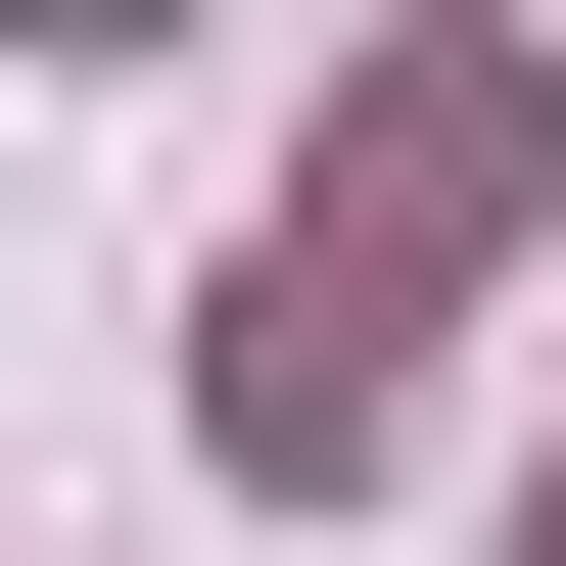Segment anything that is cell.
Listing matches in <instances>:
<instances>
[{
	"label": "cell",
	"mask_w": 566,
	"mask_h": 566,
	"mask_svg": "<svg viewBox=\"0 0 566 566\" xmlns=\"http://www.w3.org/2000/svg\"><path fill=\"white\" fill-rule=\"evenodd\" d=\"M189 424H237V472H378V424H424V283H378V237H283L237 331H189Z\"/></svg>",
	"instance_id": "obj_2"
},
{
	"label": "cell",
	"mask_w": 566,
	"mask_h": 566,
	"mask_svg": "<svg viewBox=\"0 0 566 566\" xmlns=\"http://www.w3.org/2000/svg\"><path fill=\"white\" fill-rule=\"evenodd\" d=\"M520 566H566V520H520Z\"/></svg>",
	"instance_id": "obj_3"
},
{
	"label": "cell",
	"mask_w": 566,
	"mask_h": 566,
	"mask_svg": "<svg viewBox=\"0 0 566 566\" xmlns=\"http://www.w3.org/2000/svg\"><path fill=\"white\" fill-rule=\"evenodd\" d=\"M520 189H566V95H520V48H378V95H331V237H378V283H472Z\"/></svg>",
	"instance_id": "obj_1"
}]
</instances>
